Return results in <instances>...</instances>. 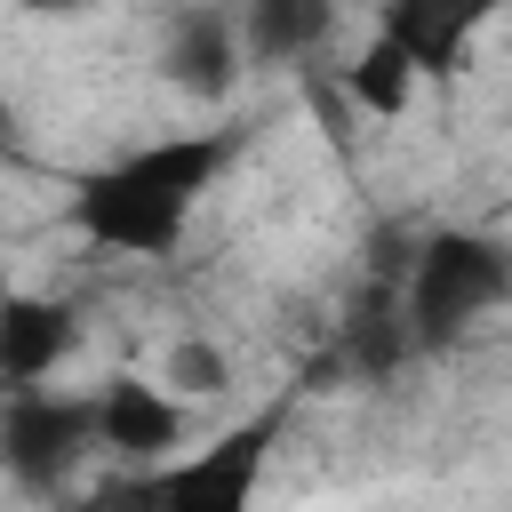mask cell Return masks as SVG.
I'll list each match as a JSON object with an SVG mask.
<instances>
[{
	"instance_id": "cell-7",
	"label": "cell",
	"mask_w": 512,
	"mask_h": 512,
	"mask_svg": "<svg viewBox=\"0 0 512 512\" xmlns=\"http://www.w3.org/2000/svg\"><path fill=\"white\" fill-rule=\"evenodd\" d=\"M496 8L504 0H384L376 32H392L416 56L424 80H448V72H464V56H472V40H480V24Z\"/></svg>"
},
{
	"instance_id": "cell-5",
	"label": "cell",
	"mask_w": 512,
	"mask_h": 512,
	"mask_svg": "<svg viewBox=\"0 0 512 512\" xmlns=\"http://www.w3.org/2000/svg\"><path fill=\"white\" fill-rule=\"evenodd\" d=\"M272 432H280V416L232 424L216 448H200L192 464L160 472V480H152V496H168V504H224V512H240V504L256 496V480H264V448H272Z\"/></svg>"
},
{
	"instance_id": "cell-6",
	"label": "cell",
	"mask_w": 512,
	"mask_h": 512,
	"mask_svg": "<svg viewBox=\"0 0 512 512\" xmlns=\"http://www.w3.org/2000/svg\"><path fill=\"white\" fill-rule=\"evenodd\" d=\"M184 440V392H168L160 376H112L96 392V448L128 456V464H152Z\"/></svg>"
},
{
	"instance_id": "cell-1",
	"label": "cell",
	"mask_w": 512,
	"mask_h": 512,
	"mask_svg": "<svg viewBox=\"0 0 512 512\" xmlns=\"http://www.w3.org/2000/svg\"><path fill=\"white\" fill-rule=\"evenodd\" d=\"M232 144L216 128H184V136H152L104 168H88L72 184V232L104 256H168L200 208V192L224 176Z\"/></svg>"
},
{
	"instance_id": "cell-12",
	"label": "cell",
	"mask_w": 512,
	"mask_h": 512,
	"mask_svg": "<svg viewBox=\"0 0 512 512\" xmlns=\"http://www.w3.org/2000/svg\"><path fill=\"white\" fill-rule=\"evenodd\" d=\"M24 152V120H16V96L0 88V160H16Z\"/></svg>"
},
{
	"instance_id": "cell-8",
	"label": "cell",
	"mask_w": 512,
	"mask_h": 512,
	"mask_svg": "<svg viewBox=\"0 0 512 512\" xmlns=\"http://www.w3.org/2000/svg\"><path fill=\"white\" fill-rule=\"evenodd\" d=\"M80 352V312L56 296H0V384H48Z\"/></svg>"
},
{
	"instance_id": "cell-13",
	"label": "cell",
	"mask_w": 512,
	"mask_h": 512,
	"mask_svg": "<svg viewBox=\"0 0 512 512\" xmlns=\"http://www.w3.org/2000/svg\"><path fill=\"white\" fill-rule=\"evenodd\" d=\"M16 16H88L96 0H8Z\"/></svg>"
},
{
	"instance_id": "cell-10",
	"label": "cell",
	"mask_w": 512,
	"mask_h": 512,
	"mask_svg": "<svg viewBox=\"0 0 512 512\" xmlns=\"http://www.w3.org/2000/svg\"><path fill=\"white\" fill-rule=\"evenodd\" d=\"M416 56L392 40V32H368L360 48H352V64H344V96H352V112H368V120H400L408 104H416Z\"/></svg>"
},
{
	"instance_id": "cell-9",
	"label": "cell",
	"mask_w": 512,
	"mask_h": 512,
	"mask_svg": "<svg viewBox=\"0 0 512 512\" xmlns=\"http://www.w3.org/2000/svg\"><path fill=\"white\" fill-rule=\"evenodd\" d=\"M336 16H344L336 0H240L248 64H304V56H320Z\"/></svg>"
},
{
	"instance_id": "cell-3",
	"label": "cell",
	"mask_w": 512,
	"mask_h": 512,
	"mask_svg": "<svg viewBox=\"0 0 512 512\" xmlns=\"http://www.w3.org/2000/svg\"><path fill=\"white\" fill-rule=\"evenodd\" d=\"M96 448V400L48 392V384H8L0 400V472L32 496L64 488L72 464Z\"/></svg>"
},
{
	"instance_id": "cell-4",
	"label": "cell",
	"mask_w": 512,
	"mask_h": 512,
	"mask_svg": "<svg viewBox=\"0 0 512 512\" xmlns=\"http://www.w3.org/2000/svg\"><path fill=\"white\" fill-rule=\"evenodd\" d=\"M248 72V40H240V8H176L168 40H160V80L192 104H224Z\"/></svg>"
},
{
	"instance_id": "cell-2",
	"label": "cell",
	"mask_w": 512,
	"mask_h": 512,
	"mask_svg": "<svg viewBox=\"0 0 512 512\" xmlns=\"http://www.w3.org/2000/svg\"><path fill=\"white\" fill-rule=\"evenodd\" d=\"M512 296V256L504 240L488 232H432L408 264V296H400V320H408V344H448L464 336L480 312H496Z\"/></svg>"
},
{
	"instance_id": "cell-11",
	"label": "cell",
	"mask_w": 512,
	"mask_h": 512,
	"mask_svg": "<svg viewBox=\"0 0 512 512\" xmlns=\"http://www.w3.org/2000/svg\"><path fill=\"white\" fill-rule=\"evenodd\" d=\"M160 384L184 392V400H216V392L232 384V360H224V344H208V336H176V344L160 352Z\"/></svg>"
}]
</instances>
